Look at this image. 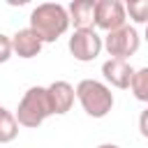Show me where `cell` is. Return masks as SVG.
Wrapping results in <instances>:
<instances>
[{
    "label": "cell",
    "instance_id": "cell-2",
    "mask_svg": "<svg viewBox=\"0 0 148 148\" xmlns=\"http://www.w3.org/2000/svg\"><path fill=\"white\" fill-rule=\"evenodd\" d=\"M16 120L21 127H39L49 116H53V109H51V99H49V90L42 88V86H32L25 90V95L21 97L18 102V109H16Z\"/></svg>",
    "mask_w": 148,
    "mask_h": 148
},
{
    "label": "cell",
    "instance_id": "cell-15",
    "mask_svg": "<svg viewBox=\"0 0 148 148\" xmlns=\"http://www.w3.org/2000/svg\"><path fill=\"white\" fill-rule=\"evenodd\" d=\"M139 132H141V136H146L148 139V106L141 111V116H139Z\"/></svg>",
    "mask_w": 148,
    "mask_h": 148
},
{
    "label": "cell",
    "instance_id": "cell-11",
    "mask_svg": "<svg viewBox=\"0 0 148 148\" xmlns=\"http://www.w3.org/2000/svg\"><path fill=\"white\" fill-rule=\"evenodd\" d=\"M18 136V120L12 111L0 104V143H9Z\"/></svg>",
    "mask_w": 148,
    "mask_h": 148
},
{
    "label": "cell",
    "instance_id": "cell-4",
    "mask_svg": "<svg viewBox=\"0 0 148 148\" xmlns=\"http://www.w3.org/2000/svg\"><path fill=\"white\" fill-rule=\"evenodd\" d=\"M141 46V37L136 32L134 25H123L113 32H106L104 37V49L109 51L111 58H118V60H127L130 56H134Z\"/></svg>",
    "mask_w": 148,
    "mask_h": 148
},
{
    "label": "cell",
    "instance_id": "cell-3",
    "mask_svg": "<svg viewBox=\"0 0 148 148\" xmlns=\"http://www.w3.org/2000/svg\"><path fill=\"white\" fill-rule=\"evenodd\" d=\"M76 99L90 118H104L113 109V92L106 83L95 79H83L76 86Z\"/></svg>",
    "mask_w": 148,
    "mask_h": 148
},
{
    "label": "cell",
    "instance_id": "cell-1",
    "mask_svg": "<svg viewBox=\"0 0 148 148\" xmlns=\"http://www.w3.org/2000/svg\"><path fill=\"white\" fill-rule=\"evenodd\" d=\"M69 14L62 5L58 2H42L30 12V30L37 32V37L44 44L56 42L58 37H62L69 28Z\"/></svg>",
    "mask_w": 148,
    "mask_h": 148
},
{
    "label": "cell",
    "instance_id": "cell-7",
    "mask_svg": "<svg viewBox=\"0 0 148 148\" xmlns=\"http://www.w3.org/2000/svg\"><path fill=\"white\" fill-rule=\"evenodd\" d=\"M134 72H136V69H132V65H130L127 60H118V58H109V60L102 65L104 79H106L113 88H120V90L130 88Z\"/></svg>",
    "mask_w": 148,
    "mask_h": 148
},
{
    "label": "cell",
    "instance_id": "cell-9",
    "mask_svg": "<svg viewBox=\"0 0 148 148\" xmlns=\"http://www.w3.org/2000/svg\"><path fill=\"white\" fill-rule=\"evenodd\" d=\"M95 7L97 0H74L67 7L69 23L74 25V30H90L95 25Z\"/></svg>",
    "mask_w": 148,
    "mask_h": 148
},
{
    "label": "cell",
    "instance_id": "cell-10",
    "mask_svg": "<svg viewBox=\"0 0 148 148\" xmlns=\"http://www.w3.org/2000/svg\"><path fill=\"white\" fill-rule=\"evenodd\" d=\"M12 46H14V53L18 58H35V56H39L44 42L30 28H21L12 35Z\"/></svg>",
    "mask_w": 148,
    "mask_h": 148
},
{
    "label": "cell",
    "instance_id": "cell-8",
    "mask_svg": "<svg viewBox=\"0 0 148 148\" xmlns=\"http://www.w3.org/2000/svg\"><path fill=\"white\" fill-rule=\"evenodd\" d=\"M46 90H49L51 109H53L56 116H62V113H67V111L74 106L76 90H74L67 81H53L51 86H46Z\"/></svg>",
    "mask_w": 148,
    "mask_h": 148
},
{
    "label": "cell",
    "instance_id": "cell-12",
    "mask_svg": "<svg viewBox=\"0 0 148 148\" xmlns=\"http://www.w3.org/2000/svg\"><path fill=\"white\" fill-rule=\"evenodd\" d=\"M130 90H132V95L139 102H146L148 104V67H141V69L134 72L132 83H130Z\"/></svg>",
    "mask_w": 148,
    "mask_h": 148
},
{
    "label": "cell",
    "instance_id": "cell-14",
    "mask_svg": "<svg viewBox=\"0 0 148 148\" xmlns=\"http://www.w3.org/2000/svg\"><path fill=\"white\" fill-rule=\"evenodd\" d=\"M12 53H14L12 37H7V35H2V32H0V65H2V62H7V60L12 58Z\"/></svg>",
    "mask_w": 148,
    "mask_h": 148
},
{
    "label": "cell",
    "instance_id": "cell-6",
    "mask_svg": "<svg viewBox=\"0 0 148 148\" xmlns=\"http://www.w3.org/2000/svg\"><path fill=\"white\" fill-rule=\"evenodd\" d=\"M125 21H127V12L120 0H97V7H95V25L97 28L113 32V30L123 28Z\"/></svg>",
    "mask_w": 148,
    "mask_h": 148
},
{
    "label": "cell",
    "instance_id": "cell-16",
    "mask_svg": "<svg viewBox=\"0 0 148 148\" xmlns=\"http://www.w3.org/2000/svg\"><path fill=\"white\" fill-rule=\"evenodd\" d=\"M97 148H120V146H116V143H99Z\"/></svg>",
    "mask_w": 148,
    "mask_h": 148
},
{
    "label": "cell",
    "instance_id": "cell-5",
    "mask_svg": "<svg viewBox=\"0 0 148 148\" xmlns=\"http://www.w3.org/2000/svg\"><path fill=\"white\" fill-rule=\"evenodd\" d=\"M67 49H69V53L79 62H90L104 49V39L97 35L95 28H90V30H74L69 42H67Z\"/></svg>",
    "mask_w": 148,
    "mask_h": 148
},
{
    "label": "cell",
    "instance_id": "cell-13",
    "mask_svg": "<svg viewBox=\"0 0 148 148\" xmlns=\"http://www.w3.org/2000/svg\"><path fill=\"white\" fill-rule=\"evenodd\" d=\"M125 12L130 14V18L134 23L148 25V0H130L125 5Z\"/></svg>",
    "mask_w": 148,
    "mask_h": 148
},
{
    "label": "cell",
    "instance_id": "cell-17",
    "mask_svg": "<svg viewBox=\"0 0 148 148\" xmlns=\"http://www.w3.org/2000/svg\"><path fill=\"white\" fill-rule=\"evenodd\" d=\"M143 37H146V42H148V25H146V35H143Z\"/></svg>",
    "mask_w": 148,
    "mask_h": 148
}]
</instances>
